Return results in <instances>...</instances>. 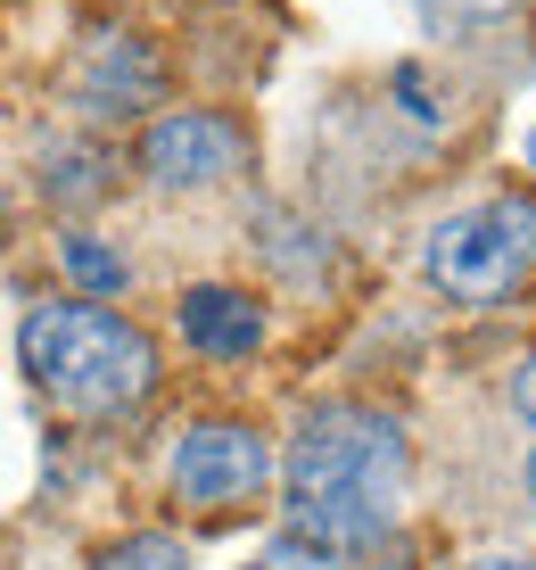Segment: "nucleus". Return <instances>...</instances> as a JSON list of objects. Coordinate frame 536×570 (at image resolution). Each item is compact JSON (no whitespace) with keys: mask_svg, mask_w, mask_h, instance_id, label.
I'll return each mask as SVG.
<instances>
[{"mask_svg":"<svg viewBox=\"0 0 536 570\" xmlns=\"http://www.w3.org/2000/svg\"><path fill=\"white\" fill-rule=\"evenodd\" d=\"M166 480L190 513H231V504H256L272 488V446L248 422H190Z\"/></svg>","mask_w":536,"mask_h":570,"instance_id":"4","label":"nucleus"},{"mask_svg":"<svg viewBox=\"0 0 536 570\" xmlns=\"http://www.w3.org/2000/svg\"><path fill=\"white\" fill-rule=\"evenodd\" d=\"M405 471H413V446L388 405H364V397L306 405V422L289 439V521L314 546V562H339L355 546L388 538L396 504H405Z\"/></svg>","mask_w":536,"mask_h":570,"instance_id":"1","label":"nucleus"},{"mask_svg":"<svg viewBox=\"0 0 536 570\" xmlns=\"http://www.w3.org/2000/svg\"><path fill=\"white\" fill-rule=\"evenodd\" d=\"M91 570H190V546L173 538V529H132V538L99 546Z\"/></svg>","mask_w":536,"mask_h":570,"instance_id":"10","label":"nucleus"},{"mask_svg":"<svg viewBox=\"0 0 536 570\" xmlns=\"http://www.w3.org/2000/svg\"><path fill=\"white\" fill-rule=\"evenodd\" d=\"M512 405H520V414L536 422V347H528V356H520V381H512Z\"/></svg>","mask_w":536,"mask_h":570,"instance_id":"11","label":"nucleus"},{"mask_svg":"<svg viewBox=\"0 0 536 570\" xmlns=\"http://www.w3.org/2000/svg\"><path fill=\"white\" fill-rule=\"evenodd\" d=\"M470 570H536V562H520V554H487V562H470Z\"/></svg>","mask_w":536,"mask_h":570,"instance_id":"12","label":"nucleus"},{"mask_svg":"<svg viewBox=\"0 0 536 570\" xmlns=\"http://www.w3.org/2000/svg\"><path fill=\"white\" fill-rule=\"evenodd\" d=\"M528 166H536V132H528Z\"/></svg>","mask_w":536,"mask_h":570,"instance_id":"14","label":"nucleus"},{"mask_svg":"<svg viewBox=\"0 0 536 570\" xmlns=\"http://www.w3.org/2000/svg\"><path fill=\"white\" fill-rule=\"evenodd\" d=\"M528 497H536V455H528Z\"/></svg>","mask_w":536,"mask_h":570,"instance_id":"13","label":"nucleus"},{"mask_svg":"<svg viewBox=\"0 0 536 570\" xmlns=\"http://www.w3.org/2000/svg\"><path fill=\"white\" fill-rule=\"evenodd\" d=\"M421 273L446 289L454 306H504L536 282V199L528 190H504V199H479L463 215H446L421 248Z\"/></svg>","mask_w":536,"mask_h":570,"instance_id":"3","label":"nucleus"},{"mask_svg":"<svg viewBox=\"0 0 536 570\" xmlns=\"http://www.w3.org/2000/svg\"><path fill=\"white\" fill-rule=\"evenodd\" d=\"M17 364L58 414L83 422H125L157 389V340L125 323L116 306H33L17 323Z\"/></svg>","mask_w":536,"mask_h":570,"instance_id":"2","label":"nucleus"},{"mask_svg":"<svg viewBox=\"0 0 536 570\" xmlns=\"http://www.w3.org/2000/svg\"><path fill=\"white\" fill-rule=\"evenodd\" d=\"M248 166V132L215 108H166L141 132V174L157 190H215Z\"/></svg>","mask_w":536,"mask_h":570,"instance_id":"5","label":"nucleus"},{"mask_svg":"<svg viewBox=\"0 0 536 570\" xmlns=\"http://www.w3.org/2000/svg\"><path fill=\"white\" fill-rule=\"evenodd\" d=\"M182 340L215 364H240L265 347V306L231 282H198V289H182Z\"/></svg>","mask_w":536,"mask_h":570,"instance_id":"7","label":"nucleus"},{"mask_svg":"<svg viewBox=\"0 0 536 570\" xmlns=\"http://www.w3.org/2000/svg\"><path fill=\"white\" fill-rule=\"evenodd\" d=\"M58 265H67L75 282H83L91 298H99V306H108V298H125V289H132V265L116 257L108 240H91V232H67V240H58Z\"/></svg>","mask_w":536,"mask_h":570,"instance_id":"8","label":"nucleus"},{"mask_svg":"<svg viewBox=\"0 0 536 570\" xmlns=\"http://www.w3.org/2000/svg\"><path fill=\"white\" fill-rule=\"evenodd\" d=\"M42 166H50V199H58V207H83V199L108 190V157L83 149V141H50Z\"/></svg>","mask_w":536,"mask_h":570,"instance_id":"9","label":"nucleus"},{"mask_svg":"<svg viewBox=\"0 0 536 570\" xmlns=\"http://www.w3.org/2000/svg\"><path fill=\"white\" fill-rule=\"evenodd\" d=\"M67 100H75V116H91V125H125V116L166 100V67H157V50L125 26L91 33L83 58L67 67Z\"/></svg>","mask_w":536,"mask_h":570,"instance_id":"6","label":"nucleus"}]
</instances>
